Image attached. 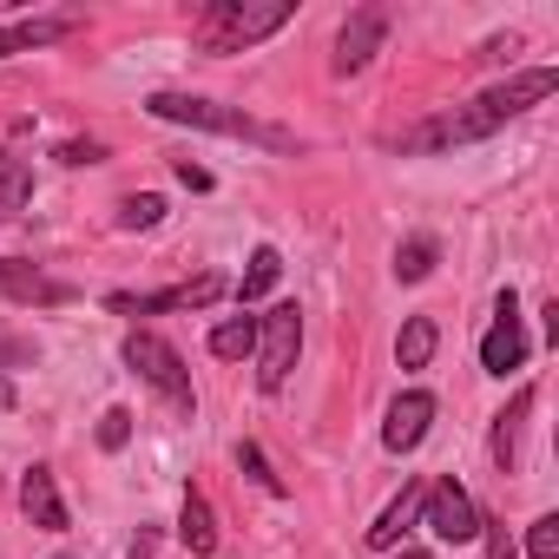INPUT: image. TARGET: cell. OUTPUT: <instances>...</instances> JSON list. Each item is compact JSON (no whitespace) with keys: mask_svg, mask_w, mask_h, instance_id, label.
I'll return each mask as SVG.
<instances>
[{"mask_svg":"<svg viewBox=\"0 0 559 559\" xmlns=\"http://www.w3.org/2000/svg\"><path fill=\"white\" fill-rule=\"evenodd\" d=\"M552 86H559V73H552V67L513 73V80L487 86L480 99H467V106H454V112H435V119H421L415 132H402V152H408V158H421V152H454V145L493 139V132H500L507 119H520L526 106H539V99H546Z\"/></svg>","mask_w":559,"mask_h":559,"instance_id":"6da1fadb","label":"cell"},{"mask_svg":"<svg viewBox=\"0 0 559 559\" xmlns=\"http://www.w3.org/2000/svg\"><path fill=\"white\" fill-rule=\"evenodd\" d=\"M145 112H152V119H171V126H198V132L250 139V145H263V152H290V145H297L284 126H263V119H250L243 106H217V99H191V93H152Z\"/></svg>","mask_w":559,"mask_h":559,"instance_id":"7a4b0ae2","label":"cell"},{"mask_svg":"<svg viewBox=\"0 0 559 559\" xmlns=\"http://www.w3.org/2000/svg\"><path fill=\"white\" fill-rule=\"evenodd\" d=\"M284 21H290V0H211L191 21V34L204 53H243V47L270 40Z\"/></svg>","mask_w":559,"mask_h":559,"instance_id":"3957f363","label":"cell"},{"mask_svg":"<svg viewBox=\"0 0 559 559\" xmlns=\"http://www.w3.org/2000/svg\"><path fill=\"white\" fill-rule=\"evenodd\" d=\"M126 369H132L145 389H158V395H165V408H178V415H191V408H198V395H191V369H185V356H178L165 336L132 330V336H126Z\"/></svg>","mask_w":559,"mask_h":559,"instance_id":"277c9868","label":"cell"},{"mask_svg":"<svg viewBox=\"0 0 559 559\" xmlns=\"http://www.w3.org/2000/svg\"><path fill=\"white\" fill-rule=\"evenodd\" d=\"M304 349V310L297 304H276L270 317H257V382L263 389H284Z\"/></svg>","mask_w":559,"mask_h":559,"instance_id":"5b68a950","label":"cell"},{"mask_svg":"<svg viewBox=\"0 0 559 559\" xmlns=\"http://www.w3.org/2000/svg\"><path fill=\"white\" fill-rule=\"evenodd\" d=\"M421 526H435L448 546H461V539H480V513H474V500H467V487L448 474V480H435L428 493H421Z\"/></svg>","mask_w":559,"mask_h":559,"instance_id":"8992f818","label":"cell"},{"mask_svg":"<svg viewBox=\"0 0 559 559\" xmlns=\"http://www.w3.org/2000/svg\"><path fill=\"white\" fill-rule=\"evenodd\" d=\"M382 40H389V8H356V14L343 21V34H336V73H343V80L362 73V67L382 53Z\"/></svg>","mask_w":559,"mask_h":559,"instance_id":"52a82bcc","label":"cell"},{"mask_svg":"<svg viewBox=\"0 0 559 559\" xmlns=\"http://www.w3.org/2000/svg\"><path fill=\"white\" fill-rule=\"evenodd\" d=\"M520 362H526L520 304H513V290H500V297H493V330L480 336V369H487V376H507V369H520Z\"/></svg>","mask_w":559,"mask_h":559,"instance_id":"ba28073f","label":"cell"},{"mask_svg":"<svg viewBox=\"0 0 559 559\" xmlns=\"http://www.w3.org/2000/svg\"><path fill=\"white\" fill-rule=\"evenodd\" d=\"M230 284L211 270V276H198V284H178V290H158V297H106V310L112 317H158V310H198V304H211V297H224Z\"/></svg>","mask_w":559,"mask_h":559,"instance_id":"9c48e42d","label":"cell"},{"mask_svg":"<svg viewBox=\"0 0 559 559\" xmlns=\"http://www.w3.org/2000/svg\"><path fill=\"white\" fill-rule=\"evenodd\" d=\"M0 290H8L14 304H40V310H53V304H67V297H73L60 276H47V270H40V263H27V257H8V263H0Z\"/></svg>","mask_w":559,"mask_h":559,"instance_id":"30bf717a","label":"cell"},{"mask_svg":"<svg viewBox=\"0 0 559 559\" xmlns=\"http://www.w3.org/2000/svg\"><path fill=\"white\" fill-rule=\"evenodd\" d=\"M428 421H435V395H428V389H408V395H395V408H389V421H382V441H389L395 454H408V448H421Z\"/></svg>","mask_w":559,"mask_h":559,"instance_id":"8fae6325","label":"cell"},{"mask_svg":"<svg viewBox=\"0 0 559 559\" xmlns=\"http://www.w3.org/2000/svg\"><path fill=\"white\" fill-rule=\"evenodd\" d=\"M21 507H27V520L47 526V533L67 526V500H60V487H53V467H27V480H21Z\"/></svg>","mask_w":559,"mask_h":559,"instance_id":"7c38bea8","label":"cell"},{"mask_svg":"<svg viewBox=\"0 0 559 559\" xmlns=\"http://www.w3.org/2000/svg\"><path fill=\"white\" fill-rule=\"evenodd\" d=\"M526 415H533V389H520V395L493 415V461H500V474L520 467V428H526Z\"/></svg>","mask_w":559,"mask_h":559,"instance_id":"4fadbf2b","label":"cell"},{"mask_svg":"<svg viewBox=\"0 0 559 559\" xmlns=\"http://www.w3.org/2000/svg\"><path fill=\"white\" fill-rule=\"evenodd\" d=\"M421 493H428V487H421V480H408V487H402V493L389 500V513H382V520L369 526V546H402V533H408V526L421 520Z\"/></svg>","mask_w":559,"mask_h":559,"instance_id":"5bb4252c","label":"cell"},{"mask_svg":"<svg viewBox=\"0 0 559 559\" xmlns=\"http://www.w3.org/2000/svg\"><path fill=\"white\" fill-rule=\"evenodd\" d=\"M27 204H34V165L0 152V217H21Z\"/></svg>","mask_w":559,"mask_h":559,"instance_id":"9a60e30c","label":"cell"},{"mask_svg":"<svg viewBox=\"0 0 559 559\" xmlns=\"http://www.w3.org/2000/svg\"><path fill=\"white\" fill-rule=\"evenodd\" d=\"M435 343H441L435 317H408L402 336H395V362H402V369H428V362H435Z\"/></svg>","mask_w":559,"mask_h":559,"instance_id":"2e32d148","label":"cell"},{"mask_svg":"<svg viewBox=\"0 0 559 559\" xmlns=\"http://www.w3.org/2000/svg\"><path fill=\"white\" fill-rule=\"evenodd\" d=\"M178 539L204 559V552H217V520H211V507H204V493H185V507H178Z\"/></svg>","mask_w":559,"mask_h":559,"instance_id":"e0dca14e","label":"cell"},{"mask_svg":"<svg viewBox=\"0 0 559 559\" xmlns=\"http://www.w3.org/2000/svg\"><path fill=\"white\" fill-rule=\"evenodd\" d=\"M67 34H73V21H21V27H0V60H8V53H34V47H53Z\"/></svg>","mask_w":559,"mask_h":559,"instance_id":"ac0fdd59","label":"cell"},{"mask_svg":"<svg viewBox=\"0 0 559 559\" xmlns=\"http://www.w3.org/2000/svg\"><path fill=\"white\" fill-rule=\"evenodd\" d=\"M250 349H257V323H250V317H230V323H217V330H211V356L243 362Z\"/></svg>","mask_w":559,"mask_h":559,"instance_id":"d6986e66","label":"cell"},{"mask_svg":"<svg viewBox=\"0 0 559 559\" xmlns=\"http://www.w3.org/2000/svg\"><path fill=\"white\" fill-rule=\"evenodd\" d=\"M276 270H284V257H276V250L263 243V250L250 257V270H243V284H237V304H257V297L276 284Z\"/></svg>","mask_w":559,"mask_h":559,"instance_id":"ffe728a7","label":"cell"},{"mask_svg":"<svg viewBox=\"0 0 559 559\" xmlns=\"http://www.w3.org/2000/svg\"><path fill=\"white\" fill-rule=\"evenodd\" d=\"M435 257H441L435 237H408V243L395 250V276H402V284H421V276L435 270Z\"/></svg>","mask_w":559,"mask_h":559,"instance_id":"44dd1931","label":"cell"},{"mask_svg":"<svg viewBox=\"0 0 559 559\" xmlns=\"http://www.w3.org/2000/svg\"><path fill=\"white\" fill-rule=\"evenodd\" d=\"M158 217H165V198H158V191H139V198L119 204V224H126V230H152Z\"/></svg>","mask_w":559,"mask_h":559,"instance_id":"7402d4cb","label":"cell"},{"mask_svg":"<svg viewBox=\"0 0 559 559\" xmlns=\"http://www.w3.org/2000/svg\"><path fill=\"white\" fill-rule=\"evenodd\" d=\"M126 441H132V415H126V408H106V415H99V448L119 454Z\"/></svg>","mask_w":559,"mask_h":559,"instance_id":"603a6c76","label":"cell"},{"mask_svg":"<svg viewBox=\"0 0 559 559\" xmlns=\"http://www.w3.org/2000/svg\"><path fill=\"white\" fill-rule=\"evenodd\" d=\"M237 467H243V474H250V480H257V487H263V493H284V480H276V474H270V461H263V454H257V448H250V441H243V448H237Z\"/></svg>","mask_w":559,"mask_h":559,"instance_id":"cb8c5ba5","label":"cell"},{"mask_svg":"<svg viewBox=\"0 0 559 559\" xmlns=\"http://www.w3.org/2000/svg\"><path fill=\"white\" fill-rule=\"evenodd\" d=\"M526 552H533V559H559V520H552V513H546V520H533Z\"/></svg>","mask_w":559,"mask_h":559,"instance_id":"d4e9b609","label":"cell"},{"mask_svg":"<svg viewBox=\"0 0 559 559\" xmlns=\"http://www.w3.org/2000/svg\"><path fill=\"white\" fill-rule=\"evenodd\" d=\"M99 158H106V152H99L93 139H86V145H80V139H67V145H60V165H99Z\"/></svg>","mask_w":559,"mask_h":559,"instance_id":"484cf974","label":"cell"},{"mask_svg":"<svg viewBox=\"0 0 559 559\" xmlns=\"http://www.w3.org/2000/svg\"><path fill=\"white\" fill-rule=\"evenodd\" d=\"M480 533H487V552H493V559H513V539H507V520H480Z\"/></svg>","mask_w":559,"mask_h":559,"instance_id":"4316f807","label":"cell"},{"mask_svg":"<svg viewBox=\"0 0 559 559\" xmlns=\"http://www.w3.org/2000/svg\"><path fill=\"white\" fill-rule=\"evenodd\" d=\"M178 178H185V185H191V191H204V185H211V171H204V165H191V158H185V165H178Z\"/></svg>","mask_w":559,"mask_h":559,"instance_id":"83f0119b","label":"cell"},{"mask_svg":"<svg viewBox=\"0 0 559 559\" xmlns=\"http://www.w3.org/2000/svg\"><path fill=\"white\" fill-rule=\"evenodd\" d=\"M132 559H152V539H145V533H139V546H132Z\"/></svg>","mask_w":559,"mask_h":559,"instance_id":"f1b7e54d","label":"cell"},{"mask_svg":"<svg viewBox=\"0 0 559 559\" xmlns=\"http://www.w3.org/2000/svg\"><path fill=\"white\" fill-rule=\"evenodd\" d=\"M395 559H428V552H421V546H402V552H395Z\"/></svg>","mask_w":559,"mask_h":559,"instance_id":"f546056e","label":"cell"}]
</instances>
